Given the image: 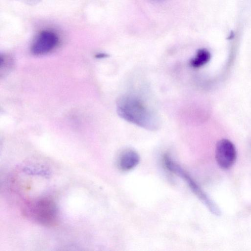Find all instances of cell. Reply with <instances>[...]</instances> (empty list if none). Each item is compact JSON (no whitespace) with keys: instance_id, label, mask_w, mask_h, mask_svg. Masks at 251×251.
I'll use <instances>...</instances> for the list:
<instances>
[{"instance_id":"obj_1","label":"cell","mask_w":251,"mask_h":251,"mask_svg":"<svg viewBox=\"0 0 251 251\" xmlns=\"http://www.w3.org/2000/svg\"><path fill=\"white\" fill-rule=\"evenodd\" d=\"M116 109L121 118L139 127L152 131L159 127L158 116L135 96L124 95L120 97Z\"/></svg>"},{"instance_id":"obj_8","label":"cell","mask_w":251,"mask_h":251,"mask_svg":"<svg viewBox=\"0 0 251 251\" xmlns=\"http://www.w3.org/2000/svg\"><path fill=\"white\" fill-rule=\"evenodd\" d=\"M108 56V55L107 54L104 53H100L97 54L96 55V57L98 58H105Z\"/></svg>"},{"instance_id":"obj_4","label":"cell","mask_w":251,"mask_h":251,"mask_svg":"<svg viewBox=\"0 0 251 251\" xmlns=\"http://www.w3.org/2000/svg\"><path fill=\"white\" fill-rule=\"evenodd\" d=\"M215 157L220 167L225 169L230 168L236 158V151L233 144L226 139L219 141L216 147Z\"/></svg>"},{"instance_id":"obj_7","label":"cell","mask_w":251,"mask_h":251,"mask_svg":"<svg viewBox=\"0 0 251 251\" xmlns=\"http://www.w3.org/2000/svg\"><path fill=\"white\" fill-rule=\"evenodd\" d=\"M211 58L209 51L205 49H199L196 56L190 61V65L194 68H200L207 64Z\"/></svg>"},{"instance_id":"obj_3","label":"cell","mask_w":251,"mask_h":251,"mask_svg":"<svg viewBox=\"0 0 251 251\" xmlns=\"http://www.w3.org/2000/svg\"><path fill=\"white\" fill-rule=\"evenodd\" d=\"M163 160L165 166L167 169L183 178L187 183L193 193L206 206L211 212L216 215H220V211L217 205L209 199L191 176L173 161L170 156L167 154L165 155Z\"/></svg>"},{"instance_id":"obj_2","label":"cell","mask_w":251,"mask_h":251,"mask_svg":"<svg viewBox=\"0 0 251 251\" xmlns=\"http://www.w3.org/2000/svg\"><path fill=\"white\" fill-rule=\"evenodd\" d=\"M25 212L42 225L52 226L57 223L56 208L53 201L50 198H43L29 202Z\"/></svg>"},{"instance_id":"obj_5","label":"cell","mask_w":251,"mask_h":251,"mask_svg":"<svg viewBox=\"0 0 251 251\" xmlns=\"http://www.w3.org/2000/svg\"><path fill=\"white\" fill-rule=\"evenodd\" d=\"M59 38L57 34L50 30H44L41 32L33 41L31 51L36 55L46 54L58 45Z\"/></svg>"},{"instance_id":"obj_6","label":"cell","mask_w":251,"mask_h":251,"mask_svg":"<svg viewBox=\"0 0 251 251\" xmlns=\"http://www.w3.org/2000/svg\"><path fill=\"white\" fill-rule=\"evenodd\" d=\"M140 161V156L134 150L128 149L120 155L118 161L119 168L124 172L130 171L136 167Z\"/></svg>"}]
</instances>
